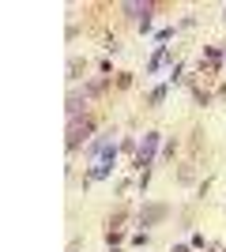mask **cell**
I'll use <instances>...</instances> for the list:
<instances>
[{"label":"cell","instance_id":"obj_2","mask_svg":"<svg viewBox=\"0 0 226 252\" xmlns=\"http://www.w3.org/2000/svg\"><path fill=\"white\" fill-rule=\"evenodd\" d=\"M155 143H159V132H147V139H143L140 155H136V166H147L151 162V151H155Z\"/></svg>","mask_w":226,"mask_h":252},{"label":"cell","instance_id":"obj_4","mask_svg":"<svg viewBox=\"0 0 226 252\" xmlns=\"http://www.w3.org/2000/svg\"><path fill=\"white\" fill-rule=\"evenodd\" d=\"M106 147H109V136H98L95 143L87 147V155H98V151H106Z\"/></svg>","mask_w":226,"mask_h":252},{"label":"cell","instance_id":"obj_5","mask_svg":"<svg viewBox=\"0 0 226 252\" xmlns=\"http://www.w3.org/2000/svg\"><path fill=\"white\" fill-rule=\"evenodd\" d=\"M79 68H83L79 61H72V64H68V79H79Z\"/></svg>","mask_w":226,"mask_h":252},{"label":"cell","instance_id":"obj_1","mask_svg":"<svg viewBox=\"0 0 226 252\" xmlns=\"http://www.w3.org/2000/svg\"><path fill=\"white\" fill-rule=\"evenodd\" d=\"M166 215H170V207H166V203H151V207H143L140 222H143V226H155V222H162Z\"/></svg>","mask_w":226,"mask_h":252},{"label":"cell","instance_id":"obj_3","mask_svg":"<svg viewBox=\"0 0 226 252\" xmlns=\"http://www.w3.org/2000/svg\"><path fill=\"white\" fill-rule=\"evenodd\" d=\"M87 132H91V121H83V125H79V121H72V136H68V147H79V136H87Z\"/></svg>","mask_w":226,"mask_h":252}]
</instances>
